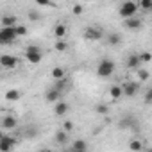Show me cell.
Masks as SVG:
<instances>
[{
    "label": "cell",
    "instance_id": "6da1fadb",
    "mask_svg": "<svg viewBox=\"0 0 152 152\" xmlns=\"http://www.w3.org/2000/svg\"><path fill=\"white\" fill-rule=\"evenodd\" d=\"M113 72H115V61H111V59H102L99 63V66H97V75L99 77L107 79V77L113 75Z\"/></svg>",
    "mask_w": 152,
    "mask_h": 152
},
{
    "label": "cell",
    "instance_id": "7a4b0ae2",
    "mask_svg": "<svg viewBox=\"0 0 152 152\" xmlns=\"http://www.w3.org/2000/svg\"><path fill=\"white\" fill-rule=\"evenodd\" d=\"M41 57H43V54H41V48H39L38 45H29V47L25 48V59H27L31 64H38V63L41 61Z\"/></svg>",
    "mask_w": 152,
    "mask_h": 152
},
{
    "label": "cell",
    "instance_id": "3957f363",
    "mask_svg": "<svg viewBox=\"0 0 152 152\" xmlns=\"http://www.w3.org/2000/svg\"><path fill=\"white\" fill-rule=\"evenodd\" d=\"M138 13V4L134 2V0H125V2L120 6V11H118V15L125 20V18H129V16H134Z\"/></svg>",
    "mask_w": 152,
    "mask_h": 152
},
{
    "label": "cell",
    "instance_id": "277c9868",
    "mask_svg": "<svg viewBox=\"0 0 152 152\" xmlns=\"http://www.w3.org/2000/svg\"><path fill=\"white\" fill-rule=\"evenodd\" d=\"M18 39L15 27H2L0 29V45H11Z\"/></svg>",
    "mask_w": 152,
    "mask_h": 152
},
{
    "label": "cell",
    "instance_id": "5b68a950",
    "mask_svg": "<svg viewBox=\"0 0 152 152\" xmlns=\"http://www.w3.org/2000/svg\"><path fill=\"white\" fill-rule=\"evenodd\" d=\"M120 88H122V95H124V97L132 99V97L138 95V91H140V83H138V81H127V83H124V86H120Z\"/></svg>",
    "mask_w": 152,
    "mask_h": 152
},
{
    "label": "cell",
    "instance_id": "8992f818",
    "mask_svg": "<svg viewBox=\"0 0 152 152\" xmlns=\"http://www.w3.org/2000/svg\"><path fill=\"white\" fill-rule=\"evenodd\" d=\"M0 66L6 68V70H13L18 66V59L15 56H9V54H4V56H0Z\"/></svg>",
    "mask_w": 152,
    "mask_h": 152
},
{
    "label": "cell",
    "instance_id": "52a82bcc",
    "mask_svg": "<svg viewBox=\"0 0 152 152\" xmlns=\"http://www.w3.org/2000/svg\"><path fill=\"white\" fill-rule=\"evenodd\" d=\"M84 39H88V41H99V39H102V31L99 27H86Z\"/></svg>",
    "mask_w": 152,
    "mask_h": 152
},
{
    "label": "cell",
    "instance_id": "ba28073f",
    "mask_svg": "<svg viewBox=\"0 0 152 152\" xmlns=\"http://www.w3.org/2000/svg\"><path fill=\"white\" fill-rule=\"evenodd\" d=\"M16 125H18V120L13 115H6L2 118V122H0V127L6 129V131H13V129H16Z\"/></svg>",
    "mask_w": 152,
    "mask_h": 152
},
{
    "label": "cell",
    "instance_id": "9c48e42d",
    "mask_svg": "<svg viewBox=\"0 0 152 152\" xmlns=\"http://www.w3.org/2000/svg\"><path fill=\"white\" fill-rule=\"evenodd\" d=\"M15 145H16L15 138H9V136H6V134L0 138V150H2V152H9Z\"/></svg>",
    "mask_w": 152,
    "mask_h": 152
},
{
    "label": "cell",
    "instance_id": "30bf717a",
    "mask_svg": "<svg viewBox=\"0 0 152 152\" xmlns=\"http://www.w3.org/2000/svg\"><path fill=\"white\" fill-rule=\"evenodd\" d=\"M138 66H141L140 54H129V57H127V68L129 70H136Z\"/></svg>",
    "mask_w": 152,
    "mask_h": 152
},
{
    "label": "cell",
    "instance_id": "8fae6325",
    "mask_svg": "<svg viewBox=\"0 0 152 152\" xmlns=\"http://www.w3.org/2000/svg\"><path fill=\"white\" fill-rule=\"evenodd\" d=\"M125 27L131 29V31H136V29L141 27V20L136 18V16H129V18H125Z\"/></svg>",
    "mask_w": 152,
    "mask_h": 152
},
{
    "label": "cell",
    "instance_id": "7c38bea8",
    "mask_svg": "<svg viewBox=\"0 0 152 152\" xmlns=\"http://www.w3.org/2000/svg\"><path fill=\"white\" fill-rule=\"evenodd\" d=\"M61 97H63V93H61L59 90L52 88V90H48V91H47V95H45V100H47V102H57Z\"/></svg>",
    "mask_w": 152,
    "mask_h": 152
},
{
    "label": "cell",
    "instance_id": "4fadbf2b",
    "mask_svg": "<svg viewBox=\"0 0 152 152\" xmlns=\"http://www.w3.org/2000/svg\"><path fill=\"white\" fill-rule=\"evenodd\" d=\"M68 111H70V104H68V102H63V100H61V102H57V104H56L54 113H56L57 116H64Z\"/></svg>",
    "mask_w": 152,
    "mask_h": 152
},
{
    "label": "cell",
    "instance_id": "5bb4252c",
    "mask_svg": "<svg viewBox=\"0 0 152 152\" xmlns=\"http://www.w3.org/2000/svg\"><path fill=\"white\" fill-rule=\"evenodd\" d=\"M0 23H2V27H15L18 23V18L15 15H6V16H2Z\"/></svg>",
    "mask_w": 152,
    "mask_h": 152
},
{
    "label": "cell",
    "instance_id": "9a60e30c",
    "mask_svg": "<svg viewBox=\"0 0 152 152\" xmlns=\"http://www.w3.org/2000/svg\"><path fill=\"white\" fill-rule=\"evenodd\" d=\"M136 120L132 116H125V118H120V129H136Z\"/></svg>",
    "mask_w": 152,
    "mask_h": 152
},
{
    "label": "cell",
    "instance_id": "2e32d148",
    "mask_svg": "<svg viewBox=\"0 0 152 152\" xmlns=\"http://www.w3.org/2000/svg\"><path fill=\"white\" fill-rule=\"evenodd\" d=\"M68 86H70V79L66 77V75H64V77H61V79H57V81H56V84H54V88H56V90H59L61 93H63Z\"/></svg>",
    "mask_w": 152,
    "mask_h": 152
},
{
    "label": "cell",
    "instance_id": "e0dca14e",
    "mask_svg": "<svg viewBox=\"0 0 152 152\" xmlns=\"http://www.w3.org/2000/svg\"><path fill=\"white\" fill-rule=\"evenodd\" d=\"M4 97H6V100H7V102H16V100H20L22 93H20L18 90H7Z\"/></svg>",
    "mask_w": 152,
    "mask_h": 152
},
{
    "label": "cell",
    "instance_id": "ac0fdd59",
    "mask_svg": "<svg viewBox=\"0 0 152 152\" xmlns=\"http://www.w3.org/2000/svg\"><path fill=\"white\" fill-rule=\"evenodd\" d=\"M86 148H88V143L84 140H75L72 143V150H75V152H84Z\"/></svg>",
    "mask_w": 152,
    "mask_h": 152
},
{
    "label": "cell",
    "instance_id": "d6986e66",
    "mask_svg": "<svg viewBox=\"0 0 152 152\" xmlns=\"http://www.w3.org/2000/svg\"><path fill=\"white\" fill-rule=\"evenodd\" d=\"M38 132H39V129H38L36 125H27V127L23 129V134H25V138H29V140L36 138V136H38Z\"/></svg>",
    "mask_w": 152,
    "mask_h": 152
},
{
    "label": "cell",
    "instance_id": "ffe728a7",
    "mask_svg": "<svg viewBox=\"0 0 152 152\" xmlns=\"http://www.w3.org/2000/svg\"><path fill=\"white\" fill-rule=\"evenodd\" d=\"M120 43H122V36H120L118 32H113V34L107 36V45H109V47H116V45H120Z\"/></svg>",
    "mask_w": 152,
    "mask_h": 152
},
{
    "label": "cell",
    "instance_id": "44dd1931",
    "mask_svg": "<svg viewBox=\"0 0 152 152\" xmlns=\"http://www.w3.org/2000/svg\"><path fill=\"white\" fill-rule=\"evenodd\" d=\"M68 140H70V138H68V132H66V131H63V129H61V131H57V132H56V141H57L59 145H66V143H68Z\"/></svg>",
    "mask_w": 152,
    "mask_h": 152
},
{
    "label": "cell",
    "instance_id": "7402d4cb",
    "mask_svg": "<svg viewBox=\"0 0 152 152\" xmlns=\"http://www.w3.org/2000/svg\"><path fill=\"white\" fill-rule=\"evenodd\" d=\"M50 75H52V79H54V81H57V79L64 77V75H66V72H64V68H63V66H56V68H52Z\"/></svg>",
    "mask_w": 152,
    "mask_h": 152
},
{
    "label": "cell",
    "instance_id": "603a6c76",
    "mask_svg": "<svg viewBox=\"0 0 152 152\" xmlns=\"http://www.w3.org/2000/svg\"><path fill=\"white\" fill-rule=\"evenodd\" d=\"M54 34H56V38H57V39L64 38V36H66V25H64V23H57V25H56V29H54Z\"/></svg>",
    "mask_w": 152,
    "mask_h": 152
},
{
    "label": "cell",
    "instance_id": "cb8c5ba5",
    "mask_svg": "<svg viewBox=\"0 0 152 152\" xmlns=\"http://www.w3.org/2000/svg\"><path fill=\"white\" fill-rule=\"evenodd\" d=\"M136 75H138V81H148V77H150L148 70H145V68H141V66L136 68Z\"/></svg>",
    "mask_w": 152,
    "mask_h": 152
},
{
    "label": "cell",
    "instance_id": "d4e9b609",
    "mask_svg": "<svg viewBox=\"0 0 152 152\" xmlns=\"http://www.w3.org/2000/svg\"><path fill=\"white\" fill-rule=\"evenodd\" d=\"M109 97H111L113 100H118V99L122 97V88H120V86H116V84H115V86H111V88H109Z\"/></svg>",
    "mask_w": 152,
    "mask_h": 152
},
{
    "label": "cell",
    "instance_id": "484cf974",
    "mask_svg": "<svg viewBox=\"0 0 152 152\" xmlns=\"http://www.w3.org/2000/svg\"><path fill=\"white\" fill-rule=\"evenodd\" d=\"M54 48H56L57 52H66V50H68V43L61 38V39H57V43H56V47H54Z\"/></svg>",
    "mask_w": 152,
    "mask_h": 152
},
{
    "label": "cell",
    "instance_id": "4316f807",
    "mask_svg": "<svg viewBox=\"0 0 152 152\" xmlns=\"http://www.w3.org/2000/svg\"><path fill=\"white\" fill-rule=\"evenodd\" d=\"M95 113H99V115H107V113H109V106H107V104H97V106H95Z\"/></svg>",
    "mask_w": 152,
    "mask_h": 152
},
{
    "label": "cell",
    "instance_id": "83f0119b",
    "mask_svg": "<svg viewBox=\"0 0 152 152\" xmlns=\"http://www.w3.org/2000/svg\"><path fill=\"white\" fill-rule=\"evenodd\" d=\"M129 148H131V150H134V152H136V150L140 152V150H143V145H141V141H140V140H132V141L129 143Z\"/></svg>",
    "mask_w": 152,
    "mask_h": 152
},
{
    "label": "cell",
    "instance_id": "f1b7e54d",
    "mask_svg": "<svg viewBox=\"0 0 152 152\" xmlns=\"http://www.w3.org/2000/svg\"><path fill=\"white\" fill-rule=\"evenodd\" d=\"M15 32H16V36H18V38H22V36H25V34H27V27H25V25H18V23H16V25H15Z\"/></svg>",
    "mask_w": 152,
    "mask_h": 152
},
{
    "label": "cell",
    "instance_id": "f546056e",
    "mask_svg": "<svg viewBox=\"0 0 152 152\" xmlns=\"http://www.w3.org/2000/svg\"><path fill=\"white\" fill-rule=\"evenodd\" d=\"M140 7L143 11H150L152 9V0H140Z\"/></svg>",
    "mask_w": 152,
    "mask_h": 152
},
{
    "label": "cell",
    "instance_id": "4dcf8cb0",
    "mask_svg": "<svg viewBox=\"0 0 152 152\" xmlns=\"http://www.w3.org/2000/svg\"><path fill=\"white\" fill-rule=\"evenodd\" d=\"M140 61H141V63H150V61H152L150 52H141V54H140Z\"/></svg>",
    "mask_w": 152,
    "mask_h": 152
},
{
    "label": "cell",
    "instance_id": "1f68e13d",
    "mask_svg": "<svg viewBox=\"0 0 152 152\" xmlns=\"http://www.w3.org/2000/svg\"><path fill=\"white\" fill-rule=\"evenodd\" d=\"M83 11H84V7H83L81 4H75V6L72 7V13H73L75 16H79V15H83Z\"/></svg>",
    "mask_w": 152,
    "mask_h": 152
},
{
    "label": "cell",
    "instance_id": "d6a6232c",
    "mask_svg": "<svg viewBox=\"0 0 152 152\" xmlns=\"http://www.w3.org/2000/svg\"><path fill=\"white\" fill-rule=\"evenodd\" d=\"M63 131H66V132L70 134V132L73 131V122H72V120H66V122L63 124Z\"/></svg>",
    "mask_w": 152,
    "mask_h": 152
},
{
    "label": "cell",
    "instance_id": "836d02e7",
    "mask_svg": "<svg viewBox=\"0 0 152 152\" xmlns=\"http://www.w3.org/2000/svg\"><path fill=\"white\" fill-rule=\"evenodd\" d=\"M39 18H41V15H39L38 11H29V20H31V22H38Z\"/></svg>",
    "mask_w": 152,
    "mask_h": 152
},
{
    "label": "cell",
    "instance_id": "e575fe53",
    "mask_svg": "<svg viewBox=\"0 0 152 152\" xmlns=\"http://www.w3.org/2000/svg\"><path fill=\"white\" fill-rule=\"evenodd\" d=\"M36 4L41 6V7H47V6H52V7H54V6H56L52 0H36Z\"/></svg>",
    "mask_w": 152,
    "mask_h": 152
},
{
    "label": "cell",
    "instance_id": "d590c367",
    "mask_svg": "<svg viewBox=\"0 0 152 152\" xmlns=\"http://www.w3.org/2000/svg\"><path fill=\"white\" fill-rule=\"evenodd\" d=\"M152 102V90H147L145 93V104H150Z\"/></svg>",
    "mask_w": 152,
    "mask_h": 152
},
{
    "label": "cell",
    "instance_id": "8d00e7d4",
    "mask_svg": "<svg viewBox=\"0 0 152 152\" xmlns=\"http://www.w3.org/2000/svg\"><path fill=\"white\" fill-rule=\"evenodd\" d=\"M4 136V131H2V127H0V138H2Z\"/></svg>",
    "mask_w": 152,
    "mask_h": 152
},
{
    "label": "cell",
    "instance_id": "74e56055",
    "mask_svg": "<svg viewBox=\"0 0 152 152\" xmlns=\"http://www.w3.org/2000/svg\"><path fill=\"white\" fill-rule=\"evenodd\" d=\"M86 2H93V0H86Z\"/></svg>",
    "mask_w": 152,
    "mask_h": 152
}]
</instances>
